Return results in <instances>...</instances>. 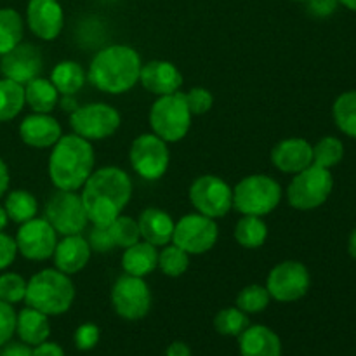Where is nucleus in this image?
Listing matches in <instances>:
<instances>
[{
	"mask_svg": "<svg viewBox=\"0 0 356 356\" xmlns=\"http://www.w3.org/2000/svg\"><path fill=\"white\" fill-rule=\"evenodd\" d=\"M9 183H10V174L7 163L0 159V198L9 191Z\"/></svg>",
	"mask_w": 356,
	"mask_h": 356,
	"instance_id": "48",
	"label": "nucleus"
},
{
	"mask_svg": "<svg viewBox=\"0 0 356 356\" xmlns=\"http://www.w3.org/2000/svg\"><path fill=\"white\" fill-rule=\"evenodd\" d=\"M141 240L155 247H163L172 242V233L176 221L159 207H148L138 218Z\"/></svg>",
	"mask_w": 356,
	"mask_h": 356,
	"instance_id": "23",
	"label": "nucleus"
},
{
	"mask_svg": "<svg viewBox=\"0 0 356 356\" xmlns=\"http://www.w3.org/2000/svg\"><path fill=\"white\" fill-rule=\"evenodd\" d=\"M282 186L266 174H252L236 183L233 188V209L242 216L271 214L280 205Z\"/></svg>",
	"mask_w": 356,
	"mask_h": 356,
	"instance_id": "5",
	"label": "nucleus"
},
{
	"mask_svg": "<svg viewBox=\"0 0 356 356\" xmlns=\"http://www.w3.org/2000/svg\"><path fill=\"white\" fill-rule=\"evenodd\" d=\"M61 136V124L51 113L26 115L19 124L21 141L31 148H52Z\"/></svg>",
	"mask_w": 356,
	"mask_h": 356,
	"instance_id": "19",
	"label": "nucleus"
},
{
	"mask_svg": "<svg viewBox=\"0 0 356 356\" xmlns=\"http://www.w3.org/2000/svg\"><path fill=\"white\" fill-rule=\"evenodd\" d=\"M122 117L117 108L108 103L82 104L70 113V127L73 134L87 141H103L120 129Z\"/></svg>",
	"mask_w": 356,
	"mask_h": 356,
	"instance_id": "8",
	"label": "nucleus"
},
{
	"mask_svg": "<svg viewBox=\"0 0 356 356\" xmlns=\"http://www.w3.org/2000/svg\"><path fill=\"white\" fill-rule=\"evenodd\" d=\"M23 16L13 7H2L0 9V56L19 45L23 42Z\"/></svg>",
	"mask_w": 356,
	"mask_h": 356,
	"instance_id": "30",
	"label": "nucleus"
},
{
	"mask_svg": "<svg viewBox=\"0 0 356 356\" xmlns=\"http://www.w3.org/2000/svg\"><path fill=\"white\" fill-rule=\"evenodd\" d=\"M16 315L13 305L0 301V348L9 343L16 332Z\"/></svg>",
	"mask_w": 356,
	"mask_h": 356,
	"instance_id": "42",
	"label": "nucleus"
},
{
	"mask_svg": "<svg viewBox=\"0 0 356 356\" xmlns=\"http://www.w3.org/2000/svg\"><path fill=\"white\" fill-rule=\"evenodd\" d=\"M0 356H31V348L24 343H7L2 346Z\"/></svg>",
	"mask_w": 356,
	"mask_h": 356,
	"instance_id": "46",
	"label": "nucleus"
},
{
	"mask_svg": "<svg viewBox=\"0 0 356 356\" xmlns=\"http://www.w3.org/2000/svg\"><path fill=\"white\" fill-rule=\"evenodd\" d=\"M184 99H186L191 115H205L214 106V96L205 87H191L188 92H184Z\"/></svg>",
	"mask_w": 356,
	"mask_h": 356,
	"instance_id": "39",
	"label": "nucleus"
},
{
	"mask_svg": "<svg viewBox=\"0 0 356 356\" xmlns=\"http://www.w3.org/2000/svg\"><path fill=\"white\" fill-rule=\"evenodd\" d=\"M44 218L58 235H80L89 225L82 197L76 191L58 190L45 202Z\"/></svg>",
	"mask_w": 356,
	"mask_h": 356,
	"instance_id": "10",
	"label": "nucleus"
},
{
	"mask_svg": "<svg viewBox=\"0 0 356 356\" xmlns=\"http://www.w3.org/2000/svg\"><path fill=\"white\" fill-rule=\"evenodd\" d=\"M169 143L153 132L138 136L129 149V162L134 172L145 181H159L165 176L170 163Z\"/></svg>",
	"mask_w": 356,
	"mask_h": 356,
	"instance_id": "9",
	"label": "nucleus"
},
{
	"mask_svg": "<svg viewBox=\"0 0 356 356\" xmlns=\"http://www.w3.org/2000/svg\"><path fill=\"white\" fill-rule=\"evenodd\" d=\"M250 325L249 315L243 313L242 309L225 308L214 316V329L216 332L226 337H238L247 327Z\"/></svg>",
	"mask_w": 356,
	"mask_h": 356,
	"instance_id": "34",
	"label": "nucleus"
},
{
	"mask_svg": "<svg viewBox=\"0 0 356 356\" xmlns=\"http://www.w3.org/2000/svg\"><path fill=\"white\" fill-rule=\"evenodd\" d=\"M159 268L169 278L183 277L190 268V254L174 243H167L159 252Z\"/></svg>",
	"mask_w": 356,
	"mask_h": 356,
	"instance_id": "33",
	"label": "nucleus"
},
{
	"mask_svg": "<svg viewBox=\"0 0 356 356\" xmlns=\"http://www.w3.org/2000/svg\"><path fill=\"white\" fill-rule=\"evenodd\" d=\"M92 143L76 134H63L49 155V179L56 190L79 191L94 172Z\"/></svg>",
	"mask_w": 356,
	"mask_h": 356,
	"instance_id": "3",
	"label": "nucleus"
},
{
	"mask_svg": "<svg viewBox=\"0 0 356 356\" xmlns=\"http://www.w3.org/2000/svg\"><path fill=\"white\" fill-rule=\"evenodd\" d=\"M42 66H44L42 52L33 44L21 42L19 45L0 56V72L3 79L14 80L21 86H26L30 80L40 76Z\"/></svg>",
	"mask_w": 356,
	"mask_h": 356,
	"instance_id": "16",
	"label": "nucleus"
},
{
	"mask_svg": "<svg viewBox=\"0 0 356 356\" xmlns=\"http://www.w3.org/2000/svg\"><path fill=\"white\" fill-rule=\"evenodd\" d=\"M52 86L58 89V92L61 96H75L87 82V73L83 72L82 66L76 61H66L58 63V65L52 68L51 79Z\"/></svg>",
	"mask_w": 356,
	"mask_h": 356,
	"instance_id": "27",
	"label": "nucleus"
},
{
	"mask_svg": "<svg viewBox=\"0 0 356 356\" xmlns=\"http://www.w3.org/2000/svg\"><path fill=\"white\" fill-rule=\"evenodd\" d=\"M271 163L280 172L298 174L313 165V146L302 138H289L271 149Z\"/></svg>",
	"mask_w": 356,
	"mask_h": 356,
	"instance_id": "20",
	"label": "nucleus"
},
{
	"mask_svg": "<svg viewBox=\"0 0 356 356\" xmlns=\"http://www.w3.org/2000/svg\"><path fill=\"white\" fill-rule=\"evenodd\" d=\"M16 334L28 346H37L51 336L49 316L38 309L26 306L16 315Z\"/></svg>",
	"mask_w": 356,
	"mask_h": 356,
	"instance_id": "25",
	"label": "nucleus"
},
{
	"mask_svg": "<svg viewBox=\"0 0 356 356\" xmlns=\"http://www.w3.org/2000/svg\"><path fill=\"white\" fill-rule=\"evenodd\" d=\"M195 211L207 218H225L233 209V188L214 174L198 176L188 190Z\"/></svg>",
	"mask_w": 356,
	"mask_h": 356,
	"instance_id": "12",
	"label": "nucleus"
},
{
	"mask_svg": "<svg viewBox=\"0 0 356 356\" xmlns=\"http://www.w3.org/2000/svg\"><path fill=\"white\" fill-rule=\"evenodd\" d=\"M59 104H61L63 110L70 111V113H72V111H75L76 108L80 106V104L75 101V96H63V97H59Z\"/></svg>",
	"mask_w": 356,
	"mask_h": 356,
	"instance_id": "49",
	"label": "nucleus"
},
{
	"mask_svg": "<svg viewBox=\"0 0 356 356\" xmlns=\"http://www.w3.org/2000/svg\"><path fill=\"white\" fill-rule=\"evenodd\" d=\"M344 156V146L341 139L327 136L322 138L313 146V165L323 167V169H332L337 163H341Z\"/></svg>",
	"mask_w": 356,
	"mask_h": 356,
	"instance_id": "36",
	"label": "nucleus"
},
{
	"mask_svg": "<svg viewBox=\"0 0 356 356\" xmlns=\"http://www.w3.org/2000/svg\"><path fill=\"white\" fill-rule=\"evenodd\" d=\"M268 238V225L257 216H242L235 226V240L243 249H259Z\"/></svg>",
	"mask_w": 356,
	"mask_h": 356,
	"instance_id": "29",
	"label": "nucleus"
},
{
	"mask_svg": "<svg viewBox=\"0 0 356 356\" xmlns=\"http://www.w3.org/2000/svg\"><path fill=\"white\" fill-rule=\"evenodd\" d=\"M191 111L184 92L159 96L149 108V127L153 134L165 143H177L188 136L191 129Z\"/></svg>",
	"mask_w": 356,
	"mask_h": 356,
	"instance_id": "6",
	"label": "nucleus"
},
{
	"mask_svg": "<svg viewBox=\"0 0 356 356\" xmlns=\"http://www.w3.org/2000/svg\"><path fill=\"white\" fill-rule=\"evenodd\" d=\"M271 296L264 285L252 284L243 287L236 296V308L242 309L247 315H256L264 312L270 306Z\"/></svg>",
	"mask_w": 356,
	"mask_h": 356,
	"instance_id": "35",
	"label": "nucleus"
},
{
	"mask_svg": "<svg viewBox=\"0 0 356 356\" xmlns=\"http://www.w3.org/2000/svg\"><path fill=\"white\" fill-rule=\"evenodd\" d=\"M80 197L90 225L110 226L131 202L132 179L120 167H101L86 181Z\"/></svg>",
	"mask_w": 356,
	"mask_h": 356,
	"instance_id": "1",
	"label": "nucleus"
},
{
	"mask_svg": "<svg viewBox=\"0 0 356 356\" xmlns=\"http://www.w3.org/2000/svg\"><path fill=\"white\" fill-rule=\"evenodd\" d=\"M92 250L89 242L82 235L63 236L61 242L56 245L52 259H54L56 270L63 271L65 275L80 273L89 264Z\"/></svg>",
	"mask_w": 356,
	"mask_h": 356,
	"instance_id": "21",
	"label": "nucleus"
},
{
	"mask_svg": "<svg viewBox=\"0 0 356 356\" xmlns=\"http://www.w3.org/2000/svg\"><path fill=\"white\" fill-rule=\"evenodd\" d=\"M308 13L315 17H329L336 13L339 0H308Z\"/></svg>",
	"mask_w": 356,
	"mask_h": 356,
	"instance_id": "44",
	"label": "nucleus"
},
{
	"mask_svg": "<svg viewBox=\"0 0 356 356\" xmlns=\"http://www.w3.org/2000/svg\"><path fill=\"white\" fill-rule=\"evenodd\" d=\"M111 305L120 318L129 322L143 320L152 309V291L145 278L125 273L111 287Z\"/></svg>",
	"mask_w": 356,
	"mask_h": 356,
	"instance_id": "13",
	"label": "nucleus"
},
{
	"mask_svg": "<svg viewBox=\"0 0 356 356\" xmlns=\"http://www.w3.org/2000/svg\"><path fill=\"white\" fill-rule=\"evenodd\" d=\"M17 245L16 240L7 233L0 232V271H6L16 261Z\"/></svg>",
	"mask_w": 356,
	"mask_h": 356,
	"instance_id": "43",
	"label": "nucleus"
},
{
	"mask_svg": "<svg viewBox=\"0 0 356 356\" xmlns=\"http://www.w3.org/2000/svg\"><path fill=\"white\" fill-rule=\"evenodd\" d=\"M165 356H191V350L186 343H183V341H174V343L169 344V348H167Z\"/></svg>",
	"mask_w": 356,
	"mask_h": 356,
	"instance_id": "47",
	"label": "nucleus"
},
{
	"mask_svg": "<svg viewBox=\"0 0 356 356\" xmlns=\"http://www.w3.org/2000/svg\"><path fill=\"white\" fill-rule=\"evenodd\" d=\"M17 254L31 263L51 259L58 245V233L45 218H33L19 225L16 235Z\"/></svg>",
	"mask_w": 356,
	"mask_h": 356,
	"instance_id": "15",
	"label": "nucleus"
},
{
	"mask_svg": "<svg viewBox=\"0 0 356 356\" xmlns=\"http://www.w3.org/2000/svg\"><path fill=\"white\" fill-rule=\"evenodd\" d=\"M334 188V177L329 169L309 165L294 174L287 188V200L296 211H313L327 202Z\"/></svg>",
	"mask_w": 356,
	"mask_h": 356,
	"instance_id": "7",
	"label": "nucleus"
},
{
	"mask_svg": "<svg viewBox=\"0 0 356 356\" xmlns=\"http://www.w3.org/2000/svg\"><path fill=\"white\" fill-rule=\"evenodd\" d=\"M101 337V330L96 323H82L76 327L75 334H73V343L79 351H90L97 346Z\"/></svg>",
	"mask_w": 356,
	"mask_h": 356,
	"instance_id": "41",
	"label": "nucleus"
},
{
	"mask_svg": "<svg viewBox=\"0 0 356 356\" xmlns=\"http://www.w3.org/2000/svg\"><path fill=\"white\" fill-rule=\"evenodd\" d=\"M24 104V86L0 79V124L14 120L23 111Z\"/></svg>",
	"mask_w": 356,
	"mask_h": 356,
	"instance_id": "31",
	"label": "nucleus"
},
{
	"mask_svg": "<svg viewBox=\"0 0 356 356\" xmlns=\"http://www.w3.org/2000/svg\"><path fill=\"white\" fill-rule=\"evenodd\" d=\"M110 232L113 235L117 247H122V249H127V247L134 245V243H138L141 240L138 219L131 218V216H118L110 225Z\"/></svg>",
	"mask_w": 356,
	"mask_h": 356,
	"instance_id": "37",
	"label": "nucleus"
},
{
	"mask_svg": "<svg viewBox=\"0 0 356 356\" xmlns=\"http://www.w3.org/2000/svg\"><path fill=\"white\" fill-rule=\"evenodd\" d=\"M334 122L346 136L356 139V90L341 94L332 106Z\"/></svg>",
	"mask_w": 356,
	"mask_h": 356,
	"instance_id": "32",
	"label": "nucleus"
},
{
	"mask_svg": "<svg viewBox=\"0 0 356 356\" xmlns=\"http://www.w3.org/2000/svg\"><path fill=\"white\" fill-rule=\"evenodd\" d=\"M87 242L92 252L97 254H106L111 250L117 249V243H115L113 235L110 232V226H94L89 229V235H87Z\"/></svg>",
	"mask_w": 356,
	"mask_h": 356,
	"instance_id": "40",
	"label": "nucleus"
},
{
	"mask_svg": "<svg viewBox=\"0 0 356 356\" xmlns=\"http://www.w3.org/2000/svg\"><path fill=\"white\" fill-rule=\"evenodd\" d=\"M219 238V226L216 219L200 212L183 216L174 226L172 242L190 256H202L216 247Z\"/></svg>",
	"mask_w": 356,
	"mask_h": 356,
	"instance_id": "11",
	"label": "nucleus"
},
{
	"mask_svg": "<svg viewBox=\"0 0 356 356\" xmlns=\"http://www.w3.org/2000/svg\"><path fill=\"white\" fill-rule=\"evenodd\" d=\"M348 252H350V256L353 257V259H356V228L350 235V242H348Z\"/></svg>",
	"mask_w": 356,
	"mask_h": 356,
	"instance_id": "50",
	"label": "nucleus"
},
{
	"mask_svg": "<svg viewBox=\"0 0 356 356\" xmlns=\"http://www.w3.org/2000/svg\"><path fill=\"white\" fill-rule=\"evenodd\" d=\"M31 356H66L65 350L59 346L58 343H51V341H44V343L37 344L31 350Z\"/></svg>",
	"mask_w": 356,
	"mask_h": 356,
	"instance_id": "45",
	"label": "nucleus"
},
{
	"mask_svg": "<svg viewBox=\"0 0 356 356\" xmlns=\"http://www.w3.org/2000/svg\"><path fill=\"white\" fill-rule=\"evenodd\" d=\"M26 24L40 40H56L65 26V10L58 0H30L26 6Z\"/></svg>",
	"mask_w": 356,
	"mask_h": 356,
	"instance_id": "17",
	"label": "nucleus"
},
{
	"mask_svg": "<svg viewBox=\"0 0 356 356\" xmlns=\"http://www.w3.org/2000/svg\"><path fill=\"white\" fill-rule=\"evenodd\" d=\"M141 66V56L131 45H108L92 58L87 80L101 92L125 94L139 82Z\"/></svg>",
	"mask_w": 356,
	"mask_h": 356,
	"instance_id": "2",
	"label": "nucleus"
},
{
	"mask_svg": "<svg viewBox=\"0 0 356 356\" xmlns=\"http://www.w3.org/2000/svg\"><path fill=\"white\" fill-rule=\"evenodd\" d=\"M139 82L149 94H155L159 97L177 92L183 86V75L174 63L153 59L141 66Z\"/></svg>",
	"mask_w": 356,
	"mask_h": 356,
	"instance_id": "18",
	"label": "nucleus"
},
{
	"mask_svg": "<svg viewBox=\"0 0 356 356\" xmlns=\"http://www.w3.org/2000/svg\"><path fill=\"white\" fill-rule=\"evenodd\" d=\"M312 285L308 268L299 261H282L271 268L264 287L277 302H296L305 298Z\"/></svg>",
	"mask_w": 356,
	"mask_h": 356,
	"instance_id": "14",
	"label": "nucleus"
},
{
	"mask_svg": "<svg viewBox=\"0 0 356 356\" xmlns=\"http://www.w3.org/2000/svg\"><path fill=\"white\" fill-rule=\"evenodd\" d=\"M61 94L58 92L52 82L44 76L30 80L24 86V103L31 108L33 113H51L59 104Z\"/></svg>",
	"mask_w": 356,
	"mask_h": 356,
	"instance_id": "26",
	"label": "nucleus"
},
{
	"mask_svg": "<svg viewBox=\"0 0 356 356\" xmlns=\"http://www.w3.org/2000/svg\"><path fill=\"white\" fill-rule=\"evenodd\" d=\"M7 222H9L7 212H6V209H3V205H0V232H3V229H6Z\"/></svg>",
	"mask_w": 356,
	"mask_h": 356,
	"instance_id": "51",
	"label": "nucleus"
},
{
	"mask_svg": "<svg viewBox=\"0 0 356 356\" xmlns=\"http://www.w3.org/2000/svg\"><path fill=\"white\" fill-rule=\"evenodd\" d=\"M339 3H341V6L346 7V9L355 10V13H356V0H339Z\"/></svg>",
	"mask_w": 356,
	"mask_h": 356,
	"instance_id": "52",
	"label": "nucleus"
},
{
	"mask_svg": "<svg viewBox=\"0 0 356 356\" xmlns=\"http://www.w3.org/2000/svg\"><path fill=\"white\" fill-rule=\"evenodd\" d=\"M26 282L19 273L6 271L0 275V301L7 305H17L24 301L26 294Z\"/></svg>",
	"mask_w": 356,
	"mask_h": 356,
	"instance_id": "38",
	"label": "nucleus"
},
{
	"mask_svg": "<svg viewBox=\"0 0 356 356\" xmlns=\"http://www.w3.org/2000/svg\"><path fill=\"white\" fill-rule=\"evenodd\" d=\"M122 268L127 275L146 278L159 268V250L152 243L139 240L134 245L124 249Z\"/></svg>",
	"mask_w": 356,
	"mask_h": 356,
	"instance_id": "24",
	"label": "nucleus"
},
{
	"mask_svg": "<svg viewBox=\"0 0 356 356\" xmlns=\"http://www.w3.org/2000/svg\"><path fill=\"white\" fill-rule=\"evenodd\" d=\"M240 356H282V341L266 325H249L238 336Z\"/></svg>",
	"mask_w": 356,
	"mask_h": 356,
	"instance_id": "22",
	"label": "nucleus"
},
{
	"mask_svg": "<svg viewBox=\"0 0 356 356\" xmlns=\"http://www.w3.org/2000/svg\"><path fill=\"white\" fill-rule=\"evenodd\" d=\"M292 2H308V0H292Z\"/></svg>",
	"mask_w": 356,
	"mask_h": 356,
	"instance_id": "53",
	"label": "nucleus"
},
{
	"mask_svg": "<svg viewBox=\"0 0 356 356\" xmlns=\"http://www.w3.org/2000/svg\"><path fill=\"white\" fill-rule=\"evenodd\" d=\"M73 301H75V285L72 278L56 268H45L26 282L24 302L44 315H63L72 308Z\"/></svg>",
	"mask_w": 356,
	"mask_h": 356,
	"instance_id": "4",
	"label": "nucleus"
},
{
	"mask_svg": "<svg viewBox=\"0 0 356 356\" xmlns=\"http://www.w3.org/2000/svg\"><path fill=\"white\" fill-rule=\"evenodd\" d=\"M3 209H6L9 221L16 222V225H23V222L37 218L38 202L30 191L13 190L6 195Z\"/></svg>",
	"mask_w": 356,
	"mask_h": 356,
	"instance_id": "28",
	"label": "nucleus"
}]
</instances>
